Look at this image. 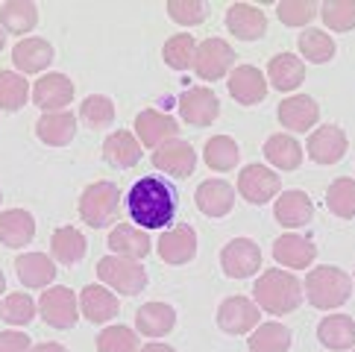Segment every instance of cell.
Returning <instances> with one entry per match:
<instances>
[{"label": "cell", "mask_w": 355, "mask_h": 352, "mask_svg": "<svg viewBox=\"0 0 355 352\" xmlns=\"http://www.w3.org/2000/svg\"><path fill=\"white\" fill-rule=\"evenodd\" d=\"M247 346H250V352H288L291 329L282 323H261L252 329Z\"/></svg>", "instance_id": "obj_37"}, {"label": "cell", "mask_w": 355, "mask_h": 352, "mask_svg": "<svg viewBox=\"0 0 355 352\" xmlns=\"http://www.w3.org/2000/svg\"><path fill=\"white\" fill-rule=\"evenodd\" d=\"M302 297H309V303L320 311L340 308L352 294V279L347 270L332 267V264H320V267L309 270L306 285H302Z\"/></svg>", "instance_id": "obj_3"}, {"label": "cell", "mask_w": 355, "mask_h": 352, "mask_svg": "<svg viewBox=\"0 0 355 352\" xmlns=\"http://www.w3.org/2000/svg\"><path fill=\"white\" fill-rule=\"evenodd\" d=\"M268 80L279 91H297L306 80V65L294 53H276L268 65Z\"/></svg>", "instance_id": "obj_31"}, {"label": "cell", "mask_w": 355, "mask_h": 352, "mask_svg": "<svg viewBox=\"0 0 355 352\" xmlns=\"http://www.w3.org/2000/svg\"><path fill=\"white\" fill-rule=\"evenodd\" d=\"M118 206H121L118 185L100 179V182H92L83 191V197H80V218H83V223L92 226V229H103V226H109L112 220H115Z\"/></svg>", "instance_id": "obj_5"}, {"label": "cell", "mask_w": 355, "mask_h": 352, "mask_svg": "<svg viewBox=\"0 0 355 352\" xmlns=\"http://www.w3.org/2000/svg\"><path fill=\"white\" fill-rule=\"evenodd\" d=\"M33 100L42 112H65V106L73 100V82L65 73H44L33 85Z\"/></svg>", "instance_id": "obj_17"}, {"label": "cell", "mask_w": 355, "mask_h": 352, "mask_svg": "<svg viewBox=\"0 0 355 352\" xmlns=\"http://www.w3.org/2000/svg\"><path fill=\"white\" fill-rule=\"evenodd\" d=\"M352 352H355V349H352Z\"/></svg>", "instance_id": "obj_54"}, {"label": "cell", "mask_w": 355, "mask_h": 352, "mask_svg": "<svg viewBox=\"0 0 355 352\" xmlns=\"http://www.w3.org/2000/svg\"><path fill=\"white\" fill-rule=\"evenodd\" d=\"M35 311H39V306L33 303L30 294H9L3 297V303H0V317H3L9 326H30Z\"/></svg>", "instance_id": "obj_43"}, {"label": "cell", "mask_w": 355, "mask_h": 352, "mask_svg": "<svg viewBox=\"0 0 355 352\" xmlns=\"http://www.w3.org/2000/svg\"><path fill=\"white\" fill-rule=\"evenodd\" d=\"M176 326V311L168 303H144L135 311V329L144 337H164Z\"/></svg>", "instance_id": "obj_30"}, {"label": "cell", "mask_w": 355, "mask_h": 352, "mask_svg": "<svg viewBox=\"0 0 355 352\" xmlns=\"http://www.w3.org/2000/svg\"><path fill=\"white\" fill-rule=\"evenodd\" d=\"M97 352H138V335L130 326H109L97 335Z\"/></svg>", "instance_id": "obj_45"}, {"label": "cell", "mask_w": 355, "mask_h": 352, "mask_svg": "<svg viewBox=\"0 0 355 352\" xmlns=\"http://www.w3.org/2000/svg\"><path fill=\"white\" fill-rule=\"evenodd\" d=\"M153 165L164 173H171V176H191L194 168H197V153H194V147L182 141V138H173V141L168 144H162L156 153H153Z\"/></svg>", "instance_id": "obj_18"}, {"label": "cell", "mask_w": 355, "mask_h": 352, "mask_svg": "<svg viewBox=\"0 0 355 352\" xmlns=\"http://www.w3.org/2000/svg\"><path fill=\"white\" fill-rule=\"evenodd\" d=\"M279 188H282V182H279L276 170L264 168V165H247L238 173V194L252 206L270 203V200L279 194Z\"/></svg>", "instance_id": "obj_10"}, {"label": "cell", "mask_w": 355, "mask_h": 352, "mask_svg": "<svg viewBox=\"0 0 355 352\" xmlns=\"http://www.w3.org/2000/svg\"><path fill=\"white\" fill-rule=\"evenodd\" d=\"M138 352H176L173 346H168V344H144Z\"/></svg>", "instance_id": "obj_50"}, {"label": "cell", "mask_w": 355, "mask_h": 352, "mask_svg": "<svg viewBox=\"0 0 355 352\" xmlns=\"http://www.w3.org/2000/svg\"><path fill=\"white\" fill-rule=\"evenodd\" d=\"M35 135L47 147H65L77 135V118L71 112H44L39 123H35Z\"/></svg>", "instance_id": "obj_25"}, {"label": "cell", "mask_w": 355, "mask_h": 352, "mask_svg": "<svg viewBox=\"0 0 355 352\" xmlns=\"http://www.w3.org/2000/svg\"><path fill=\"white\" fill-rule=\"evenodd\" d=\"M226 85H230L232 100H238L241 106H256L268 97V77L252 65H238L230 73V82Z\"/></svg>", "instance_id": "obj_16"}, {"label": "cell", "mask_w": 355, "mask_h": 352, "mask_svg": "<svg viewBox=\"0 0 355 352\" xmlns=\"http://www.w3.org/2000/svg\"><path fill=\"white\" fill-rule=\"evenodd\" d=\"M273 215L276 220L285 226V229H300V226H309L314 218V203L309 200L306 191H285L282 197L276 200L273 206Z\"/></svg>", "instance_id": "obj_24"}, {"label": "cell", "mask_w": 355, "mask_h": 352, "mask_svg": "<svg viewBox=\"0 0 355 352\" xmlns=\"http://www.w3.org/2000/svg\"><path fill=\"white\" fill-rule=\"evenodd\" d=\"M347 153V135L335 123H326V127H317L309 135V159L317 165H338Z\"/></svg>", "instance_id": "obj_13"}, {"label": "cell", "mask_w": 355, "mask_h": 352, "mask_svg": "<svg viewBox=\"0 0 355 352\" xmlns=\"http://www.w3.org/2000/svg\"><path fill=\"white\" fill-rule=\"evenodd\" d=\"M317 337L326 349L344 352L355 346V320L349 314H332V317H323L317 326Z\"/></svg>", "instance_id": "obj_32"}, {"label": "cell", "mask_w": 355, "mask_h": 352, "mask_svg": "<svg viewBox=\"0 0 355 352\" xmlns=\"http://www.w3.org/2000/svg\"><path fill=\"white\" fill-rule=\"evenodd\" d=\"M317 12H320V6L314 0H285V3L276 6V15L285 27H306Z\"/></svg>", "instance_id": "obj_46"}, {"label": "cell", "mask_w": 355, "mask_h": 352, "mask_svg": "<svg viewBox=\"0 0 355 352\" xmlns=\"http://www.w3.org/2000/svg\"><path fill=\"white\" fill-rule=\"evenodd\" d=\"M135 132H138V141L144 147L159 150L162 144H168L180 135V123H176V118L164 115V112L144 109V112H138V118H135Z\"/></svg>", "instance_id": "obj_12"}, {"label": "cell", "mask_w": 355, "mask_h": 352, "mask_svg": "<svg viewBox=\"0 0 355 352\" xmlns=\"http://www.w3.org/2000/svg\"><path fill=\"white\" fill-rule=\"evenodd\" d=\"M12 62L21 73H39L53 62V44L47 39H21L12 47Z\"/></svg>", "instance_id": "obj_26"}, {"label": "cell", "mask_w": 355, "mask_h": 352, "mask_svg": "<svg viewBox=\"0 0 355 352\" xmlns=\"http://www.w3.org/2000/svg\"><path fill=\"white\" fill-rule=\"evenodd\" d=\"M109 249H112V256L138 261V258H147L153 244H150V235L144 229H138L132 223H118L109 232Z\"/></svg>", "instance_id": "obj_22"}, {"label": "cell", "mask_w": 355, "mask_h": 352, "mask_svg": "<svg viewBox=\"0 0 355 352\" xmlns=\"http://www.w3.org/2000/svg\"><path fill=\"white\" fill-rule=\"evenodd\" d=\"M0 352H30V337L18 329L0 332Z\"/></svg>", "instance_id": "obj_48"}, {"label": "cell", "mask_w": 355, "mask_h": 352, "mask_svg": "<svg viewBox=\"0 0 355 352\" xmlns=\"http://www.w3.org/2000/svg\"><path fill=\"white\" fill-rule=\"evenodd\" d=\"M259 320H261V311L247 297H230L218 308V326L226 335H247L256 329Z\"/></svg>", "instance_id": "obj_11"}, {"label": "cell", "mask_w": 355, "mask_h": 352, "mask_svg": "<svg viewBox=\"0 0 355 352\" xmlns=\"http://www.w3.org/2000/svg\"><path fill=\"white\" fill-rule=\"evenodd\" d=\"M15 270L24 288H47L56 279V264L44 253H24L15 258Z\"/></svg>", "instance_id": "obj_27"}, {"label": "cell", "mask_w": 355, "mask_h": 352, "mask_svg": "<svg viewBox=\"0 0 355 352\" xmlns=\"http://www.w3.org/2000/svg\"><path fill=\"white\" fill-rule=\"evenodd\" d=\"M159 258L164 264H188L194 256H197V232L194 226H173V229H168L162 238H159Z\"/></svg>", "instance_id": "obj_14"}, {"label": "cell", "mask_w": 355, "mask_h": 352, "mask_svg": "<svg viewBox=\"0 0 355 352\" xmlns=\"http://www.w3.org/2000/svg\"><path fill=\"white\" fill-rule=\"evenodd\" d=\"M3 44H6V33L0 30V50H3Z\"/></svg>", "instance_id": "obj_52"}, {"label": "cell", "mask_w": 355, "mask_h": 352, "mask_svg": "<svg viewBox=\"0 0 355 352\" xmlns=\"http://www.w3.org/2000/svg\"><path fill=\"white\" fill-rule=\"evenodd\" d=\"M273 258L279 264H285L288 270H306L309 264L317 258V247L309 241V238H302L297 232H288V235L273 241Z\"/></svg>", "instance_id": "obj_21"}, {"label": "cell", "mask_w": 355, "mask_h": 352, "mask_svg": "<svg viewBox=\"0 0 355 352\" xmlns=\"http://www.w3.org/2000/svg\"><path fill=\"white\" fill-rule=\"evenodd\" d=\"M256 306L268 314H288L297 311L302 303V282L291 270H264L256 285Z\"/></svg>", "instance_id": "obj_2"}, {"label": "cell", "mask_w": 355, "mask_h": 352, "mask_svg": "<svg viewBox=\"0 0 355 352\" xmlns=\"http://www.w3.org/2000/svg\"><path fill=\"white\" fill-rule=\"evenodd\" d=\"M168 15L171 21L182 24V27H197V24L206 21L209 9L200 0H168Z\"/></svg>", "instance_id": "obj_47"}, {"label": "cell", "mask_w": 355, "mask_h": 352, "mask_svg": "<svg viewBox=\"0 0 355 352\" xmlns=\"http://www.w3.org/2000/svg\"><path fill=\"white\" fill-rule=\"evenodd\" d=\"M276 118L285 130L309 132L317 123V118H320V106H317V100L309 97V94H294V97H288V100L279 103Z\"/></svg>", "instance_id": "obj_15"}, {"label": "cell", "mask_w": 355, "mask_h": 352, "mask_svg": "<svg viewBox=\"0 0 355 352\" xmlns=\"http://www.w3.org/2000/svg\"><path fill=\"white\" fill-rule=\"evenodd\" d=\"M0 200H3V194H0Z\"/></svg>", "instance_id": "obj_53"}, {"label": "cell", "mask_w": 355, "mask_h": 352, "mask_svg": "<svg viewBox=\"0 0 355 352\" xmlns=\"http://www.w3.org/2000/svg\"><path fill=\"white\" fill-rule=\"evenodd\" d=\"M118 297L115 291H109L106 285H85L80 294V311L85 314V320L92 323H109L112 317H118Z\"/></svg>", "instance_id": "obj_23"}, {"label": "cell", "mask_w": 355, "mask_h": 352, "mask_svg": "<svg viewBox=\"0 0 355 352\" xmlns=\"http://www.w3.org/2000/svg\"><path fill=\"white\" fill-rule=\"evenodd\" d=\"M80 118L88 123V127L106 130V127H112V121H115V103H112L106 94H92V97L83 100Z\"/></svg>", "instance_id": "obj_44"}, {"label": "cell", "mask_w": 355, "mask_h": 352, "mask_svg": "<svg viewBox=\"0 0 355 352\" xmlns=\"http://www.w3.org/2000/svg\"><path fill=\"white\" fill-rule=\"evenodd\" d=\"M126 211H130L132 223H138V229H162V226L173 223L176 194L159 176H144L126 194Z\"/></svg>", "instance_id": "obj_1"}, {"label": "cell", "mask_w": 355, "mask_h": 352, "mask_svg": "<svg viewBox=\"0 0 355 352\" xmlns=\"http://www.w3.org/2000/svg\"><path fill=\"white\" fill-rule=\"evenodd\" d=\"M297 44H300L302 59L314 62V65H323V62H329V59L335 56V50H338L332 35H329L326 30H314V27L302 30L300 39H297Z\"/></svg>", "instance_id": "obj_38"}, {"label": "cell", "mask_w": 355, "mask_h": 352, "mask_svg": "<svg viewBox=\"0 0 355 352\" xmlns=\"http://www.w3.org/2000/svg\"><path fill=\"white\" fill-rule=\"evenodd\" d=\"M317 15L323 18L329 30L349 33V30H355V0H326V3H320Z\"/></svg>", "instance_id": "obj_42"}, {"label": "cell", "mask_w": 355, "mask_h": 352, "mask_svg": "<svg viewBox=\"0 0 355 352\" xmlns=\"http://www.w3.org/2000/svg\"><path fill=\"white\" fill-rule=\"evenodd\" d=\"M220 267L230 279H250L261 270V249L252 238H232L220 253Z\"/></svg>", "instance_id": "obj_9"}, {"label": "cell", "mask_w": 355, "mask_h": 352, "mask_svg": "<svg viewBox=\"0 0 355 352\" xmlns=\"http://www.w3.org/2000/svg\"><path fill=\"white\" fill-rule=\"evenodd\" d=\"M194 53H197V42H194V35H188V33L171 35L168 44H164V50H162L168 68H173V71L194 68Z\"/></svg>", "instance_id": "obj_41"}, {"label": "cell", "mask_w": 355, "mask_h": 352, "mask_svg": "<svg viewBox=\"0 0 355 352\" xmlns=\"http://www.w3.org/2000/svg\"><path fill=\"white\" fill-rule=\"evenodd\" d=\"M30 85L18 71H0V109L3 112H18L27 106Z\"/></svg>", "instance_id": "obj_40"}, {"label": "cell", "mask_w": 355, "mask_h": 352, "mask_svg": "<svg viewBox=\"0 0 355 352\" xmlns=\"http://www.w3.org/2000/svg\"><path fill=\"white\" fill-rule=\"evenodd\" d=\"M3 291H6V276H3V270H0V297H3Z\"/></svg>", "instance_id": "obj_51"}, {"label": "cell", "mask_w": 355, "mask_h": 352, "mask_svg": "<svg viewBox=\"0 0 355 352\" xmlns=\"http://www.w3.org/2000/svg\"><path fill=\"white\" fill-rule=\"evenodd\" d=\"M232 65H235V50L223 39H206L202 44H197L194 71L200 80H206V82L223 80L232 71Z\"/></svg>", "instance_id": "obj_7"}, {"label": "cell", "mask_w": 355, "mask_h": 352, "mask_svg": "<svg viewBox=\"0 0 355 352\" xmlns=\"http://www.w3.org/2000/svg\"><path fill=\"white\" fill-rule=\"evenodd\" d=\"M176 106H180L182 121L191 123V127H211V123L218 121V115H220V100L206 85L185 88V91L180 94V103Z\"/></svg>", "instance_id": "obj_8"}, {"label": "cell", "mask_w": 355, "mask_h": 352, "mask_svg": "<svg viewBox=\"0 0 355 352\" xmlns=\"http://www.w3.org/2000/svg\"><path fill=\"white\" fill-rule=\"evenodd\" d=\"M326 209L332 211L335 218H355V179H349V176H340V179H335L332 185H329L326 191Z\"/></svg>", "instance_id": "obj_39"}, {"label": "cell", "mask_w": 355, "mask_h": 352, "mask_svg": "<svg viewBox=\"0 0 355 352\" xmlns=\"http://www.w3.org/2000/svg\"><path fill=\"white\" fill-rule=\"evenodd\" d=\"M50 249H53V258L62 261V264H80L85 258V235L73 226H59L50 238Z\"/></svg>", "instance_id": "obj_35"}, {"label": "cell", "mask_w": 355, "mask_h": 352, "mask_svg": "<svg viewBox=\"0 0 355 352\" xmlns=\"http://www.w3.org/2000/svg\"><path fill=\"white\" fill-rule=\"evenodd\" d=\"M264 159L279 170H297L302 165V147L294 135L276 132L264 141Z\"/></svg>", "instance_id": "obj_34"}, {"label": "cell", "mask_w": 355, "mask_h": 352, "mask_svg": "<svg viewBox=\"0 0 355 352\" xmlns=\"http://www.w3.org/2000/svg\"><path fill=\"white\" fill-rule=\"evenodd\" d=\"M35 238V220L24 209L0 211V241L3 247H27Z\"/></svg>", "instance_id": "obj_28"}, {"label": "cell", "mask_w": 355, "mask_h": 352, "mask_svg": "<svg viewBox=\"0 0 355 352\" xmlns=\"http://www.w3.org/2000/svg\"><path fill=\"white\" fill-rule=\"evenodd\" d=\"M97 276L109 291L123 294V297H135L141 294L150 276L144 270L141 261H132V258H121V256H106L97 261Z\"/></svg>", "instance_id": "obj_4"}, {"label": "cell", "mask_w": 355, "mask_h": 352, "mask_svg": "<svg viewBox=\"0 0 355 352\" xmlns=\"http://www.w3.org/2000/svg\"><path fill=\"white\" fill-rule=\"evenodd\" d=\"M103 159L112 168H121V170L135 168L141 161V144H138V138L132 132L118 130L103 141Z\"/></svg>", "instance_id": "obj_29"}, {"label": "cell", "mask_w": 355, "mask_h": 352, "mask_svg": "<svg viewBox=\"0 0 355 352\" xmlns=\"http://www.w3.org/2000/svg\"><path fill=\"white\" fill-rule=\"evenodd\" d=\"M30 352H68L62 344H53V341H47V344H39V346H33Z\"/></svg>", "instance_id": "obj_49"}, {"label": "cell", "mask_w": 355, "mask_h": 352, "mask_svg": "<svg viewBox=\"0 0 355 352\" xmlns=\"http://www.w3.org/2000/svg\"><path fill=\"white\" fill-rule=\"evenodd\" d=\"M39 24V6L30 0H9L0 6V30L9 35H27Z\"/></svg>", "instance_id": "obj_33"}, {"label": "cell", "mask_w": 355, "mask_h": 352, "mask_svg": "<svg viewBox=\"0 0 355 352\" xmlns=\"http://www.w3.org/2000/svg\"><path fill=\"white\" fill-rule=\"evenodd\" d=\"M39 311L53 329H73V323L80 320V299L65 285H50L39 299Z\"/></svg>", "instance_id": "obj_6"}, {"label": "cell", "mask_w": 355, "mask_h": 352, "mask_svg": "<svg viewBox=\"0 0 355 352\" xmlns=\"http://www.w3.org/2000/svg\"><path fill=\"white\" fill-rule=\"evenodd\" d=\"M226 30L241 42H256L268 33V15L252 3H232L226 12Z\"/></svg>", "instance_id": "obj_19"}, {"label": "cell", "mask_w": 355, "mask_h": 352, "mask_svg": "<svg viewBox=\"0 0 355 352\" xmlns=\"http://www.w3.org/2000/svg\"><path fill=\"white\" fill-rule=\"evenodd\" d=\"M194 203L206 218H226L235 206V188L223 179H206L200 182Z\"/></svg>", "instance_id": "obj_20"}, {"label": "cell", "mask_w": 355, "mask_h": 352, "mask_svg": "<svg viewBox=\"0 0 355 352\" xmlns=\"http://www.w3.org/2000/svg\"><path fill=\"white\" fill-rule=\"evenodd\" d=\"M202 159H206V165L218 173H226V170H235L238 168V159H241V150L235 144V138L230 135H214L206 141L202 147Z\"/></svg>", "instance_id": "obj_36"}]
</instances>
